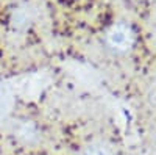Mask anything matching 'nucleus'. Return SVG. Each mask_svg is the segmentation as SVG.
Here are the masks:
<instances>
[{"label": "nucleus", "instance_id": "f03ea898", "mask_svg": "<svg viewBox=\"0 0 156 155\" xmlns=\"http://www.w3.org/2000/svg\"><path fill=\"white\" fill-rule=\"evenodd\" d=\"M80 155H109V152L100 144H90V146L84 147L80 152Z\"/></svg>", "mask_w": 156, "mask_h": 155}, {"label": "nucleus", "instance_id": "f257e3e1", "mask_svg": "<svg viewBox=\"0 0 156 155\" xmlns=\"http://www.w3.org/2000/svg\"><path fill=\"white\" fill-rule=\"evenodd\" d=\"M108 42L114 49H125L129 44V35L122 27H114L108 35Z\"/></svg>", "mask_w": 156, "mask_h": 155}]
</instances>
